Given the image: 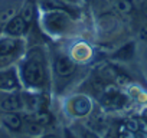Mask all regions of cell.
Returning <instances> with one entry per match:
<instances>
[{"mask_svg": "<svg viewBox=\"0 0 147 138\" xmlns=\"http://www.w3.org/2000/svg\"><path fill=\"white\" fill-rule=\"evenodd\" d=\"M23 81L33 88H40L45 84V69L40 60L29 59L23 66Z\"/></svg>", "mask_w": 147, "mask_h": 138, "instance_id": "1", "label": "cell"}, {"mask_svg": "<svg viewBox=\"0 0 147 138\" xmlns=\"http://www.w3.org/2000/svg\"><path fill=\"white\" fill-rule=\"evenodd\" d=\"M43 25L51 33H62L69 26V17L63 12L53 10L43 17Z\"/></svg>", "mask_w": 147, "mask_h": 138, "instance_id": "2", "label": "cell"}, {"mask_svg": "<svg viewBox=\"0 0 147 138\" xmlns=\"http://www.w3.org/2000/svg\"><path fill=\"white\" fill-rule=\"evenodd\" d=\"M74 71H75V63L68 56H59L55 60V72L59 76H62V78L71 76L74 74Z\"/></svg>", "mask_w": 147, "mask_h": 138, "instance_id": "3", "label": "cell"}, {"mask_svg": "<svg viewBox=\"0 0 147 138\" xmlns=\"http://www.w3.org/2000/svg\"><path fill=\"white\" fill-rule=\"evenodd\" d=\"M28 22L22 16H15L7 25H6V33L10 36H20L28 29Z\"/></svg>", "mask_w": 147, "mask_h": 138, "instance_id": "4", "label": "cell"}, {"mask_svg": "<svg viewBox=\"0 0 147 138\" xmlns=\"http://www.w3.org/2000/svg\"><path fill=\"white\" fill-rule=\"evenodd\" d=\"M43 9H49V10H59L63 12L66 15H71L72 17L77 16V10L72 6H69L68 3L62 2V0H45L43 2Z\"/></svg>", "mask_w": 147, "mask_h": 138, "instance_id": "5", "label": "cell"}, {"mask_svg": "<svg viewBox=\"0 0 147 138\" xmlns=\"http://www.w3.org/2000/svg\"><path fill=\"white\" fill-rule=\"evenodd\" d=\"M125 101H127L125 96L117 91H108L102 96V104L111 108H121L125 104Z\"/></svg>", "mask_w": 147, "mask_h": 138, "instance_id": "6", "label": "cell"}, {"mask_svg": "<svg viewBox=\"0 0 147 138\" xmlns=\"http://www.w3.org/2000/svg\"><path fill=\"white\" fill-rule=\"evenodd\" d=\"M23 107V98L20 95H10L7 98H5L0 104V108L3 111H7V112H15L18 109H20Z\"/></svg>", "mask_w": 147, "mask_h": 138, "instance_id": "7", "label": "cell"}, {"mask_svg": "<svg viewBox=\"0 0 147 138\" xmlns=\"http://www.w3.org/2000/svg\"><path fill=\"white\" fill-rule=\"evenodd\" d=\"M72 111L75 112L77 115L82 117V115H87L90 111H91V102L88 98L85 96H78L74 99L72 102Z\"/></svg>", "mask_w": 147, "mask_h": 138, "instance_id": "8", "label": "cell"}, {"mask_svg": "<svg viewBox=\"0 0 147 138\" xmlns=\"http://www.w3.org/2000/svg\"><path fill=\"white\" fill-rule=\"evenodd\" d=\"M18 78L13 71L0 72V88L2 89H15L18 88Z\"/></svg>", "mask_w": 147, "mask_h": 138, "instance_id": "9", "label": "cell"}, {"mask_svg": "<svg viewBox=\"0 0 147 138\" xmlns=\"http://www.w3.org/2000/svg\"><path fill=\"white\" fill-rule=\"evenodd\" d=\"M3 124L9 128V129H13V131H19L22 128V118L15 114V112H7L5 117H3Z\"/></svg>", "mask_w": 147, "mask_h": 138, "instance_id": "10", "label": "cell"}, {"mask_svg": "<svg viewBox=\"0 0 147 138\" xmlns=\"http://www.w3.org/2000/svg\"><path fill=\"white\" fill-rule=\"evenodd\" d=\"M19 48V42L16 39H5L0 40V56H9Z\"/></svg>", "mask_w": 147, "mask_h": 138, "instance_id": "11", "label": "cell"}, {"mask_svg": "<svg viewBox=\"0 0 147 138\" xmlns=\"http://www.w3.org/2000/svg\"><path fill=\"white\" fill-rule=\"evenodd\" d=\"M111 3H113L114 9H115L117 12L123 13V15L130 13V12L133 10V5H131L130 0H111Z\"/></svg>", "mask_w": 147, "mask_h": 138, "instance_id": "12", "label": "cell"}, {"mask_svg": "<svg viewBox=\"0 0 147 138\" xmlns=\"http://www.w3.org/2000/svg\"><path fill=\"white\" fill-rule=\"evenodd\" d=\"M133 53H134V43H127V45H124V46L115 53V58L123 59V60H127V59H130V58L133 56Z\"/></svg>", "mask_w": 147, "mask_h": 138, "instance_id": "13", "label": "cell"}, {"mask_svg": "<svg viewBox=\"0 0 147 138\" xmlns=\"http://www.w3.org/2000/svg\"><path fill=\"white\" fill-rule=\"evenodd\" d=\"M35 122L39 124V125H49L52 122V115L46 111V109H42L36 114L35 117Z\"/></svg>", "mask_w": 147, "mask_h": 138, "instance_id": "14", "label": "cell"}, {"mask_svg": "<svg viewBox=\"0 0 147 138\" xmlns=\"http://www.w3.org/2000/svg\"><path fill=\"white\" fill-rule=\"evenodd\" d=\"M15 9H6V10H3L2 13H0V25H3V23H9L15 16Z\"/></svg>", "mask_w": 147, "mask_h": 138, "instance_id": "15", "label": "cell"}, {"mask_svg": "<svg viewBox=\"0 0 147 138\" xmlns=\"http://www.w3.org/2000/svg\"><path fill=\"white\" fill-rule=\"evenodd\" d=\"M120 138H137V135L134 129H130L128 127H123L120 128Z\"/></svg>", "mask_w": 147, "mask_h": 138, "instance_id": "16", "label": "cell"}, {"mask_svg": "<svg viewBox=\"0 0 147 138\" xmlns=\"http://www.w3.org/2000/svg\"><path fill=\"white\" fill-rule=\"evenodd\" d=\"M32 15H33V7H32V5H26V7L22 10V15H20V16L29 23V22L32 20Z\"/></svg>", "mask_w": 147, "mask_h": 138, "instance_id": "17", "label": "cell"}, {"mask_svg": "<svg viewBox=\"0 0 147 138\" xmlns=\"http://www.w3.org/2000/svg\"><path fill=\"white\" fill-rule=\"evenodd\" d=\"M82 138H100V137H98L95 132H92V131H84Z\"/></svg>", "mask_w": 147, "mask_h": 138, "instance_id": "18", "label": "cell"}, {"mask_svg": "<svg viewBox=\"0 0 147 138\" xmlns=\"http://www.w3.org/2000/svg\"><path fill=\"white\" fill-rule=\"evenodd\" d=\"M9 62H10V58H9V56H0V68L5 66V65H7Z\"/></svg>", "mask_w": 147, "mask_h": 138, "instance_id": "19", "label": "cell"}, {"mask_svg": "<svg viewBox=\"0 0 147 138\" xmlns=\"http://www.w3.org/2000/svg\"><path fill=\"white\" fill-rule=\"evenodd\" d=\"M141 12H143V15L147 17V0H144L143 5H141Z\"/></svg>", "mask_w": 147, "mask_h": 138, "instance_id": "20", "label": "cell"}, {"mask_svg": "<svg viewBox=\"0 0 147 138\" xmlns=\"http://www.w3.org/2000/svg\"><path fill=\"white\" fill-rule=\"evenodd\" d=\"M65 135H66V138H75V137H74L69 131H65Z\"/></svg>", "mask_w": 147, "mask_h": 138, "instance_id": "21", "label": "cell"}, {"mask_svg": "<svg viewBox=\"0 0 147 138\" xmlns=\"http://www.w3.org/2000/svg\"><path fill=\"white\" fill-rule=\"evenodd\" d=\"M42 138H58V137L53 135V134H49V135H45V137H42Z\"/></svg>", "mask_w": 147, "mask_h": 138, "instance_id": "22", "label": "cell"}, {"mask_svg": "<svg viewBox=\"0 0 147 138\" xmlns=\"http://www.w3.org/2000/svg\"><path fill=\"white\" fill-rule=\"evenodd\" d=\"M0 138H5V135H0Z\"/></svg>", "mask_w": 147, "mask_h": 138, "instance_id": "23", "label": "cell"}]
</instances>
